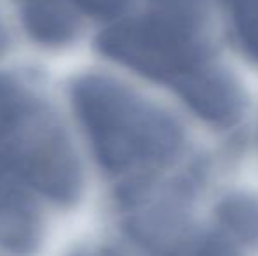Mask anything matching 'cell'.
Instances as JSON below:
<instances>
[{
  "label": "cell",
  "mask_w": 258,
  "mask_h": 256,
  "mask_svg": "<svg viewBox=\"0 0 258 256\" xmlns=\"http://www.w3.org/2000/svg\"><path fill=\"white\" fill-rule=\"evenodd\" d=\"M0 168L58 205L81 197L83 170L67 130L34 88L11 75H0Z\"/></svg>",
  "instance_id": "obj_2"
},
{
  "label": "cell",
  "mask_w": 258,
  "mask_h": 256,
  "mask_svg": "<svg viewBox=\"0 0 258 256\" xmlns=\"http://www.w3.org/2000/svg\"><path fill=\"white\" fill-rule=\"evenodd\" d=\"M183 102L199 118L216 127H230L241 118L244 97L228 72L204 65L176 86Z\"/></svg>",
  "instance_id": "obj_4"
},
{
  "label": "cell",
  "mask_w": 258,
  "mask_h": 256,
  "mask_svg": "<svg viewBox=\"0 0 258 256\" xmlns=\"http://www.w3.org/2000/svg\"><path fill=\"white\" fill-rule=\"evenodd\" d=\"M227 6L239 42L258 62V0H227Z\"/></svg>",
  "instance_id": "obj_8"
},
{
  "label": "cell",
  "mask_w": 258,
  "mask_h": 256,
  "mask_svg": "<svg viewBox=\"0 0 258 256\" xmlns=\"http://www.w3.org/2000/svg\"><path fill=\"white\" fill-rule=\"evenodd\" d=\"M165 256H241L228 237L221 233H206L172 247Z\"/></svg>",
  "instance_id": "obj_9"
},
{
  "label": "cell",
  "mask_w": 258,
  "mask_h": 256,
  "mask_svg": "<svg viewBox=\"0 0 258 256\" xmlns=\"http://www.w3.org/2000/svg\"><path fill=\"white\" fill-rule=\"evenodd\" d=\"M216 218L232 237L244 244H258V198L230 195L216 209Z\"/></svg>",
  "instance_id": "obj_7"
},
{
  "label": "cell",
  "mask_w": 258,
  "mask_h": 256,
  "mask_svg": "<svg viewBox=\"0 0 258 256\" xmlns=\"http://www.w3.org/2000/svg\"><path fill=\"white\" fill-rule=\"evenodd\" d=\"M72 6L79 13L97 18H112L126 7L128 0H60Z\"/></svg>",
  "instance_id": "obj_10"
},
{
  "label": "cell",
  "mask_w": 258,
  "mask_h": 256,
  "mask_svg": "<svg viewBox=\"0 0 258 256\" xmlns=\"http://www.w3.org/2000/svg\"><path fill=\"white\" fill-rule=\"evenodd\" d=\"M83 256H130V254H126L125 251L118 249V247H99V249L85 253Z\"/></svg>",
  "instance_id": "obj_11"
},
{
  "label": "cell",
  "mask_w": 258,
  "mask_h": 256,
  "mask_svg": "<svg viewBox=\"0 0 258 256\" xmlns=\"http://www.w3.org/2000/svg\"><path fill=\"white\" fill-rule=\"evenodd\" d=\"M32 195L0 168V247L18 256L35 253L41 242V218Z\"/></svg>",
  "instance_id": "obj_5"
},
{
  "label": "cell",
  "mask_w": 258,
  "mask_h": 256,
  "mask_svg": "<svg viewBox=\"0 0 258 256\" xmlns=\"http://www.w3.org/2000/svg\"><path fill=\"white\" fill-rule=\"evenodd\" d=\"M79 11L60 0H27L21 20L35 42L44 46L71 44L79 32Z\"/></svg>",
  "instance_id": "obj_6"
},
{
  "label": "cell",
  "mask_w": 258,
  "mask_h": 256,
  "mask_svg": "<svg viewBox=\"0 0 258 256\" xmlns=\"http://www.w3.org/2000/svg\"><path fill=\"white\" fill-rule=\"evenodd\" d=\"M71 99L93 154L111 174L160 167L179 149L183 133L176 120L116 79L79 75Z\"/></svg>",
  "instance_id": "obj_1"
},
{
  "label": "cell",
  "mask_w": 258,
  "mask_h": 256,
  "mask_svg": "<svg viewBox=\"0 0 258 256\" xmlns=\"http://www.w3.org/2000/svg\"><path fill=\"white\" fill-rule=\"evenodd\" d=\"M97 48L123 67L174 88L207 65L197 23L183 11L121 21L100 34Z\"/></svg>",
  "instance_id": "obj_3"
},
{
  "label": "cell",
  "mask_w": 258,
  "mask_h": 256,
  "mask_svg": "<svg viewBox=\"0 0 258 256\" xmlns=\"http://www.w3.org/2000/svg\"><path fill=\"white\" fill-rule=\"evenodd\" d=\"M7 42H9V37H7V28L4 25L2 18H0V53L7 48Z\"/></svg>",
  "instance_id": "obj_12"
},
{
  "label": "cell",
  "mask_w": 258,
  "mask_h": 256,
  "mask_svg": "<svg viewBox=\"0 0 258 256\" xmlns=\"http://www.w3.org/2000/svg\"><path fill=\"white\" fill-rule=\"evenodd\" d=\"M158 2H162V4H167L169 7H181L183 4H188L190 0H158Z\"/></svg>",
  "instance_id": "obj_13"
}]
</instances>
